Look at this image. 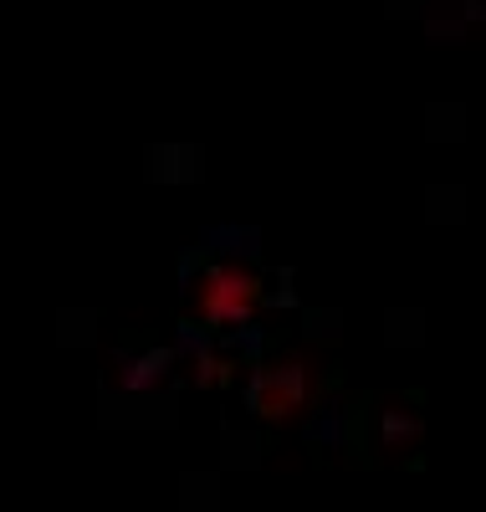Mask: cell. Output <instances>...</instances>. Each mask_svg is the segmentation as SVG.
<instances>
[{
  "label": "cell",
  "mask_w": 486,
  "mask_h": 512,
  "mask_svg": "<svg viewBox=\"0 0 486 512\" xmlns=\"http://www.w3.org/2000/svg\"><path fill=\"white\" fill-rule=\"evenodd\" d=\"M251 297H256V282L236 267H215L210 282H205V297H200V313L210 323H246L251 318Z\"/></svg>",
  "instance_id": "1"
},
{
  "label": "cell",
  "mask_w": 486,
  "mask_h": 512,
  "mask_svg": "<svg viewBox=\"0 0 486 512\" xmlns=\"http://www.w3.org/2000/svg\"><path fill=\"white\" fill-rule=\"evenodd\" d=\"M302 395H307L302 369H256L246 384V400L256 415H287L302 405Z\"/></svg>",
  "instance_id": "2"
},
{
  "label": "cell",
  "mask_w": 486,
  "mask_h": 512,
  "mask_svg": "<svg viewBox=\"0 0 486 512\" xmlns=\"http://www.w3.org/2000/svg\"><path fill=\"white\" fill-rule=\"evenodd\" d=\"M164 364H169V354H159V349L144 354L139 364H128V369H123V390H144V384H154V379L164 374Z\"/></svg>",
  "instance_id": "3"
},
{
  "label": "cell",
  "mask_w": 486,
  "mask_h": 512,
  "mask_svg": "<svg viewBox=\"0 0 486 512\" xmlns=\"http://www.w3.org/2000/svg\"><path fill=\"white\" fill-rule=\"evenodd\" d=\"M180 349H185V354L205 349V333H195V323H185V328H180Z\"/></svg>",
  "instance_id": "4"
}]
</instances>
